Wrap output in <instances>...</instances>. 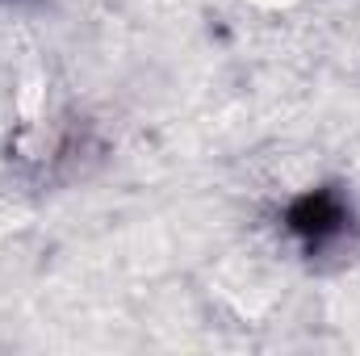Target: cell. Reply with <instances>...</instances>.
I'll return each instance as SVG.
<instances>
[{
	"mask_svg": "<svg viewBox=\"0 0 360 356\" xmlns=\"http://www.w3.org/2000/svg\"><path fill=\"white\" fill-rule=\"evenodd\" d=\"M285 227H289L306 248H327V243H335V239L344 235V227H348V205H344V197L331 193V189H310V193H302L297 201H289Z\"/></svg>",
	"mask_w": 360,
	"mask_h": 356,
	"instance_id": "obj_1",
	"label": "cell"
}]
</instances>
